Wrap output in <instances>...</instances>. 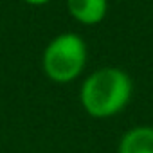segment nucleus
<instances>
[{
	"instance_id": "f257e3e1",
	"label": "nucleus",
	"mask_w": 153,
	"mask_h": 153,
	"mask_svg": "<svg viewBox=\"0 0 153 153\" xmlns=\"http://www.w3.org/2000/svg\"><path fill=\"white\" fill-rule=\"evenodd\" d=\"M79 99L88 115L97 119L112 117L124 110V106L130 103L131 79L121 68H99L83 81Z\"/></svg>"
},
{
	"instance_id": "f03ea898",
	"label": "nucleus",
	"mask_w": 153,
	"mask_h": 153,
	"mask_svg": "<svg viewBox=\"0 0 153 153\" xmlns=\"http://www.w3.org/2000/svg\"><path fill=\"white\" fill-rule=\"evenodd\" d=\"M87 63V43L76 33L58 34L43 51L42 65L54 83H70L83 72Z\"/></svg>"
},
{
	"instance_id": "7ed1b4c3",
	"label": "nucleus",
	"mask_w": 153,
	"mask_h": 153,
	"mask_svg": "<svg viewBox=\"0 0 153 153\" xmlns=\"http://www.w3.org/2000/svg\"><path fill=\"white\" fill-rule=\"evenodd\" d=\"M67 11L83 25H97L105 20L108 0H65Z\"/></svg>"
},
{
	"instance_id": "20e7f679",
	"label": "nucleus",
	"mask_w": 153,
	"mask_h": 153,
	"mask_svg": "<svg viewBox=\"0 0 153 153\" xmlns=\"http://www.w3.org/2000/svg\"><path fill=\"white\" fill-rule=\"evenodd\" d=\"M119 153H153V128L137 126L126 131L119 142Z\"/></svg>"
},
{
	"instance_id": "39448f33",
	"label": "nucleus",
	"mask_w": 153,
	"mask_h": 153,
	"mask_svg": "<svg viewBox=\"0 0 153 153\" xmlns=\"http://www.w3.org/2000/svg\"><path fill=\"white\" fill-rule=\"evenodd\" d=\"M25 4H31V6H43V4H49L51 0H24Z\"/></svg>"
}]
</instances>
